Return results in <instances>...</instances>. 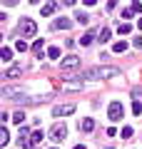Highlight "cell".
<instances>
[{"label":"cell","mask_w":142,"mask_h":149,"mask_svg":"<svg viewBox=\"0 0 142 149\" xmlns=\"http://www.w3.org/2000/svg\"><path fill=\"white\" fill-rule=\"evenodd\" d=\"M32 52H35V55H42V40H35V42H32Z\"/></svg>","instance_id":"obj_20"},{"label":"cell","mask_w":142,"mask_h":149,"mask_svg":"<svg viewBox=\"0 0 142 149\" xmlns=\"http://www.w3.org/2000/svg\"><path fill=\"white\" fill-rule=\"evenodd\" d=\"M15 50H20V52H25V50H27V42H25V40H18V42H15Z\"/></svg>","instance_id":"obj_23"},{"label":"cell","mask_w":142,"mask_h":149,"mask_svg":"<svg viewBox=\"0 0 142 149\" xmlns=\"http://www.w3.org/2000/svg\"><path fill=\"white\" fill-rule=\"evenodd\" d=\"M132 13H135L132 8H125V10H122V17H132Z\"/></svg>","instance_id":"obj_27"},{"label":"cell","mask_w":142,"mask_h":149,"mask_svg":"<svg viewBox=\"0 0 142 149\" xmlns=\"http://www.w3.org/2000/svg\"><path fill=\"white\" fill-rule=\"evenodd\" d=\"M8 142H10V134H8V129L3 127V129H0V144H3V147H5Z\"/></svg>","instance_id":"obj_16"},{"label":"cell","mask_w":142,"mask_h":149,"mask_svg":"<svg viewBox=\"0 0 142 149\" xmlns=\"http://www.w3.org/2000/svg\"><path fill=\"white\" fill-rule=\"evenodd\" d=\"M55 8H58V3H45V5H42V15H53V13H55Z\"/></svg>","instance_id":"obj_11"},{"label":"cell","mask_w":142,"mask_h":149,"mask_svg":"<svg viewBox=\"0 0 142 149\" xmlns=\"http://www.w3.org/2000/svg\"><path fill=\"white\" fill-rule=\"evenodd\" d=\"M120 137H122V139H130V137H132V127H122Z\"/></svg>","instance_id":"obj_22"},{"label":"cell","mask_w":142,"mask_h":149,"mask_svg":"<svg viewBox=\"0 0 142 149\" xmlns=\"http://www.w3.org/2000/svg\"><path fill=\"white\" fill-rule=\"evenodd\" d=\"M137 27H140V30H142V17H140V20H137Z\"/></svg>","instance_id":"obj_29"},{"label":"cell","mask_w":142,"mask_h":149,"mask_svg":"<svg viewBox=\"0 0 142 149\" xmlns=\"http://www.w3.org/2000/svg\"><path fill=\"white\" fill-rule=\"evenodd\" d=\"M77 67H80V57H75V55H67V57H63V62H60V70H63V72L77 70Z\"/></svg>","instance_id":"obj_4"},{"label":"cell","mask_w":142,"mask_h":149,"mask_svg":"<svg viewBox=\"0 0 142 149\" xmlns=\"http://www.w3.org/2000/svg\"><path fill=\"white\" fill-rule=\"evenodd\" d=\"M92 40H95V32H92V30H87L82 37H80V45H85V47H87V45H92Z\"/></svg>","instance_id":"obj_10"},{"label":"cell","mask_w":142,"mask_h":149,"mask_svg":"<svg viewBox=\"0 0 142 149\" xmlns=\"http://www.w3.org/2000/svg\"><path fill=\"white\" fill-rule=\"evenodd\" d=\"M35 32H37L35 20H32V17H22L20 20V35L22 37H35Z\"/></svg>","instance_id":"obj_2"},{"label":"cell","mask_w":142,"mask_h":149,"mask_svg":"<svg viewBox=\"0 0 142 149\" xmlns=\"http://www.w3.org/2000/svg\"><path fill=\"white\" fill-rule=\"evenodd\" d=\"M75 112V104H65V107H55L53 109V117H67Z\"/></svg>","instance_id":"obj_6"},{"label":"cell","mask_w":142,"mask_h":149,"mask_svg":"<svg viewBox=\"0 0 142 149\" xmlns=\"http://www.w3.org/2000/svg\"><path fill=\"white\" fill-rule=\"evenodd\" d=\"M75 17H77V22H80V25H87V22H90V15H85V13H77Z\"/></svg>","instance_id":"obj_19"},{"label":"cell","mask_w":142,"mask_h":149,"mask_svg":"<svg viewBox=\"0 0 142 149\" xmlns=\"http://www.w3.org/2000/svg\"><path fill=\"white\" fill-rule=\"evenodd\" d=\"M53 149H55V147H53Z\"/></svg>","instance_id":"obj_32"},{"label":"cell","mask_w":142,"mask_h":149,"mask_svg":"<svg viewBox=\"0 0 142 149\" xmlns=\"http://www.w3.org/2000/svg\"><path fill=\"white\" fill-rule=\"evenodd\" d=\"M72 149H85V144H77V147H72Z\"/></svg>","instance_id":"obj_30"},{"label":"cell","mask_w":142,"mask_h":149,"mask_svg":"<svg viewBox=\"0 0 142 149\" xmlns=\"http://www.w3.org/2000/svg\"><path fill=\"white\" fill-rule=\"evenodd\" d=\"M80 129H82V132H92V129H95V119L92 117H85L82 122H80Z\"/></svg>","instance_id":"obj_8"},{"label":"cell","mask_w":142,"mask_h":149,"mask_svg":"<svg viewBox=\"0 0 142 149\" xmlns=\"http://www.w3.org/2000/svg\"><path fill=\"white\" fill-rule=\"evenodd\" d=\"M110 35H112V32H110V27H102V30H100V35H97V40H100V42H107V40H110Z\"/></svg>","instance_id":"obj_12"},{"label":"cell","mask_w":142,"mask_h":149,"mask_svg":"<svg viewBox=\"0 0 142 149\" xmlns=\"http://www.w3.org/2000/svg\"><path fill=\"white\" fill-rule=\"evenodd\" d=\"M132 95H135V102H140V97H142V90L137 87V90H132Z\"/></svg>","instance_id":"obj_26"},{"label":"cell","mask_w":142,"mask_h":149,"mask_svg":"<svg viewBox=\"0 0 142 149\" xmlns=\"http://www.w3.org/2000/svg\"><path fill=\"white\" fill-rule=\"evenodd\" d=\"M130 8H132V10H135V13H140V10H142V3H140V0H135V3H132Z\"/></svg>","instance_id":"obj_25"},{"label":"cell","mask_w":142,"mask_h":149,"mask_svg":"<svg viewBox=\"0 0 142 149\" xmlns=\"http://www.w3.org/2000/svg\"><path fill=\"white\" fill-rule=\"evenodd\" d=\"M125 50H127V42H125V40H122V42H115V45H112V52H125Z\"/></svg>","instance_id":"obj_18"},{"label":"cell","mask_w":142,"mask_h":149,"mask_svg":"<svg viewBox=\"0 0 142 149\" xmlns=\"http://www.w3.org/2000/svg\"><path fill=\"white\" fill-rule=\"evenodd\" d=\"M47 57L58 60V57H60V47H50V50H47Z\"/></svg>","instance_id":"obj_21"},{"label":"cell","mask_w":142,"mask_h":149,"mask_svg":"<svg viewBox=\"0 0 142 149\" xmlns=\"http://www.w3.org/2000/svg\"><path fill=\"white\" fill-rule=\"evenodd\" d=\"M22 119H25V112H22V109H18L15 114H13V122H15V124H22Z\"/></svg>","instance_id":"obj_17"},{"label":"cell","mask_w":142,"mask_h":149,"mask_svg":"<svg viewBox=\"0 0 142 149\" xmlns=\"http://www.w3.org/2000/svg\"><path fill=\"white\" fill-rule=\"evenodd\" d=\"M20 74H22V67H18V65H13V67H10V70L5 72V77H8V80H15V77H20Z\"/></svg>","instance_id":"obj_9"},{"label":"cell","mask_w":142,"mask_h":149,"mask_svg":"<svg viewBox=\"0 0 142 149\" xmlns=\"http://www.w3.org/2000/svg\"><path fill=\"white\" fill-rule=\"evenodd\" d=\"M70 25H72V22H70L67 17H58V20L53 22V27H55V30H67Z\"/></svg>","instance_id":"obj_7"},{"label":"cell","mask_w":142,"mask_h":149,"mask_svg":"<svg viewBox=\"0 0 142 149\" xmlns=\"http://www.w3.org/2000/svg\"><path fill=\"white\" fill-rule=\"evenodd\" d=\"M132 45H135V47H142V37H135V40H132Z\"/></svg>","instance_id":"obj_28"},{"label":"cell","mask_w":142,"mask_h":149,"mask_svg":"<svg viewBox=\"0 0 142 149\" xmlns=\"http://www.w3.org/2000/svg\"><path fill=\"white\" fill-rule=\"evenodd\" d=\"M132 112H135V114H142V102H135V104H132Z\"/></svg>","instance_id":"obj_24"},{"label":"cell","mask_w":142,"mask_h":149,"mask_svg":"<svg viewBox=\"0 0 142 149\" xmlns=\"http://www.w3.org/2000/svg\"><path fill=\"white\" fill-rule=\"evenodd\" d=\"M120 67H107V65H102V67H90L85 70V80H110V77H120Z\"/></svg>","instance_id":"obj_1"},{"label":"cell","mask_w":142,"mask_h":149,"mask_svg":"<svg viewBox=\"0 0 142 149\" xmlns=\"http://www.w3.org/2000/svg\"><path fill=\"white\" fill-rule=\"evenodd\" d=\"M107 117L112 119V122H120L122 117H125V107H122V102H110V107H107Z\"/></svg>","instance_id":"obj_3"},{"label":"cell","mask_w":142,"mask_h":149,"mask_svg":"<svg viewBox=\"0 0 142 149\" xmlns=\"http://www.w3.org/2000/svg\"><path fill=\"white\" fill-rule=\"evenodd\" d=\"M117 30H120V35H130V32H132V25H130V22H120Z\"/></svg>","instance_id":"obj_15"},{"label":"cell","mask_w":142,"mask_h":149,"mask_svg":"<svg viewBox=\"0 0 142 149\" xmlns=\"http://www.w3.org/2000/svg\"><path fill=\"white\" fill-rule=\"evenodd\" d=\"M0 57H3V62H10V60H13V50H10V47H3Z\"/></svg>","instance_id":"obj_14"},{"label":"cell","mask_w":142,"mask_h":149,"mask_svg":"<svg viewBox=\"0 0 142 149\" xmlns=\"http://www.w3.org/2000/svg\"><path fill=\"white\" fill-rule=\"evenodd\" d=\"M107 149H112V147H107Z\"/></svg>","instance_id":"obj_31"},{"label":"cell","mask_w":142,"mask_h":149,"mask_svg":"<svg viewBox=\"0 0 142 149\" xmlns=\"http://www.w3.org/2000/svg\"><path fill=\"white\" fill-rule=\"evenodd\" d=\"M65 137H67V127H65V124H55V127L50 129V139H53V142H63Z\"/></svg>","instance_id":"obj_5"},{"label":"cell","mask_w":142,"mask_h":149,"mask_svg":"<svg viewBox=\"0 0 142 149\" xmlns=\"http://www.w3.org/2000/svg\"><path fill=\"white\" fill-rule=\"evenodd\" d=\"M42 142V132H32L30 134V147H35V144Z\"/></svg>","instance_id":"obj_13"}]
</instances>
